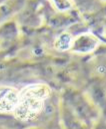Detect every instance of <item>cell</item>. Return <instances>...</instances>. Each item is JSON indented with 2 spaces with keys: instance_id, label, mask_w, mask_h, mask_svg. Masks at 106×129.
Here are the masks:
<instances>
[{
  "instance_id": "6da1fadb",
  "label": "cell",
  "mask_w": 106,
  "mask_h": 129,
  "mask_svg": "<svg viewBox=\"0 0 106 129\" xmlns=\"http://www.w3.org/2000/svg\"><path fill=\"white\" fill-rule=\"evenodd\" d=\"M51 89L45 83L30 84L19 92L18 102L13 112L18 120L28 121L37 117L43 111L45 101L51 94Z\"/></svg>"
},
{
  "instance_id": "7a4b0ae2",
  "label": "cell",
  "mask_w": 106,
  "mask_h": 129,
  "mask_svg": "<svg viewBox=\"0 0 106 129\" xmlns=\"http://www.w3.org/2000/svg\"><path fill=\"white\" fill-rule=\"evenodd\" d=\"M19 92L9 86H0V113L13 112L17 105Z\"/></svg>"
}]
</instances>
